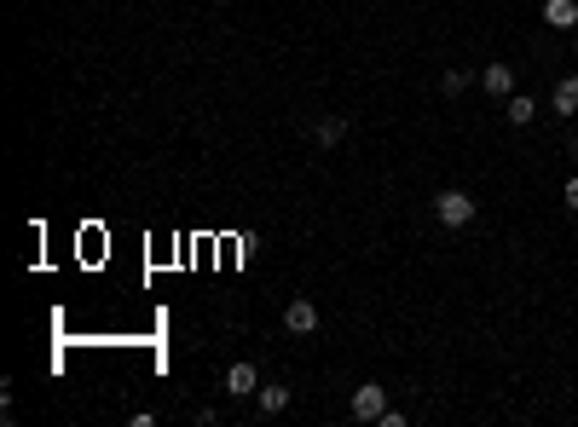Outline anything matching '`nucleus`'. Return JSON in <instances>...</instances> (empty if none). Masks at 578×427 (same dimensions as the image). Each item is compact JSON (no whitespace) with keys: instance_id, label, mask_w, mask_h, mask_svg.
<instances>
[{"instance_id":"f257e3e1","label":"nucleus","mask_w":578,"mask_h":427,"mask_svg":"<svg viewBox=\"0 0 578 427\" xmlns=\"http://www.w3.org/2000/svg\"><path fill=\"white\" fill-rule=\"evenodd\" d=\"M434 219H440L446 231H463L468 219H475V197L468 191H440L434 197Z\"/></svg>"},{"instance_id":"f03ea898","label":"nucleus","mask_w":578,"mask_h":427,"mask_svg":"<svg viewBox=\"0 0 578 427\" xmlns=\"http://www.w3.org/2000/svg\"><path fill=\"white\" fill-rule=\"evenodd\" d=\"M284 329H289V335H312V329H318V306H312L307 295H295L284 306Z\"/></svg>"},{"instance_id":"7ed1b4c3","label":"nucleus","mask_w":578,"mask_h":427,"mask_svg":"<svg viewBox=\"0 0 578 427\" xmlns=\"http://www.w3.org/2000/svg\"><path fill=\"white\" fill-rule=\"evenodd\" d=\"M387 410V387H377V382H365L353 393V422H377Z\"/></svg>"},{"instance_id":"20e7f679","label":"nucleus","mask_w":578,"mask_h":427,"mask_svg":"<svg viewBox=\"0 0 578 427\" xmlns=\"http://www.w3.org/2000/svg\"><path fill=\"white\" fill-rule=\"evenodd\" d=\"M226 393H231V399H249V393H260L255 364H231V370H226Z\"/></svg>"},{"instance_id":"39448f33","label":"nucleus","mask_w":578,"mask_h":427,"mask_svg":"<svg viewBox=\"0 0 578 427\" xmlns=\"http://www.w3.org/2000/svg\"><path fill=\"white\" fill-rule=\"evenodd\" d=\"M544 24L573 35V29H578V0H544Z\"/></svg>"},{"instance_id":"423d86ee","label":"nucleus","mask_w":578,"mask_h":427,"mask_svg":"<svg viewBox=\"0 0 578 427\" xmlns=\"http://www.w3.org/2000/svg\"><path fill=\"white\" fill-rule=\"evenodd\" d=\"M550 110H555V116H578V75H561V82H555Z\"/></svg>"},{"instance_id":"0eeeda50","label":"nucleus","mask_w":578,"mask_h":427,"mask_svg":"<svg viewBox=\"0 0 578 427\" xmlns=\"http://www.w3.org/2000/svg\"><path fill=\"white\" fill-rule=\"evenodd\" d=\"M504 116H509V128H533L538 99H526V92H509V99H504Z\"/></svg>"},{"instance_id":"6e6552de","label":"nucleus","mask_w":578,"mask_h":427,"mask_svg":"<svg viewBox=\"0 0 578 427\" xmlns=\"http://www.w3.org/2000/svg\"><path fill=\"white\" fill-rule=\"evenodd\" d=\"M480 87H486L492 99H509V92H514V70L509 64H486V70H480Z\"/></svg>"},{"instance_id":"1a4fd4ad","label":"nucleus","mask_w":578,"mask_h":427,"mask_svg":"<svg viewBox=\"0 0 578 427\" xmlns=\"http://www.w3.org/2000/svg\"><path fill=\"white\" fill-rule=\"evenodd\" d=\"M289 399H295V393H289V387H260V393H255V404H260V416H284V410H289Z\"/></svg>"},{"instance_id":"9d476101","label":"nucleus","mask_w":578,"mask_h":427,"mask_svg":"<svg viewBox=\"0 0 578 427\" xmlns=\"http://www.w3.org/2000/svg\"><path fill=\"white\" fill-rule=\"evenodd\" d=\"M341 133H348V121H341V116H324L318 128H312V139H318L324 150H336V145H341Z\"/></svg>"},{"instance_id":"9b49d317","label":"nucleus","mask_w":578,"mask_h":427,"mask_svg":"<svg viewBox=\"0 0 578 427\" xmlns=\"http://www.w3.org/2000/svg\"><path fill=\"white\" fill-rule=\"evenodd\" d=\"M468 82H475L468 70H446V75H440V87L451 92V99H457V92H468Z\"/></svg>"},{"instance_id":"f8f14e48","label":"nucleus","mask_w":578,"mask_h":427,"mask_svg":"<svg viewBox=\"0 0 578 427\" xmlns=\"http://www.w3.org/2000/svg\"><path fill=\"white\" fill-rule=\"evenodd\" d=\"M561 202H567V209H578V173L567 180V191H561Z\"/></svg>"},{"instance_id":"ddd939ff","label":"nucleus","mask_w":578,"mask_h":427,"mask_svg":"<svg viewBox=\"0 0 578 427\" xmlns=\"http://www.w3.org/2000/svg\"><path fill=\"white\" fill-rule=\"evenodd\" d=\"M567 150H573V162H578V133H573V139H567Z\"/></svg>"},{"instance_id":"4468645a","label":"nucleus","mask_w":578,"mask_h":427,"mask_svg":"<svg viewBox=\"0 0 578 427\" xmlns=\"http://www.w3.org/2000/svg\"><path fill=\"white\" fill-rule=\"evenodd\" d=\"M573 46H578V29H573Z\"/></svg>"}]
</instances>
